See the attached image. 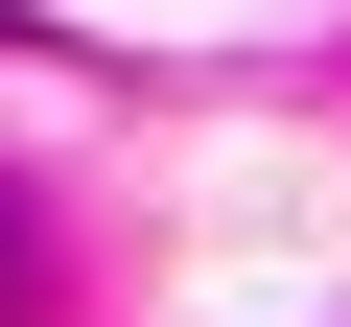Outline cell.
<instances>
[{
  "instance_id": "cell-1",
  "label": "cell",
  "mask_w": 351,
  "mask_h": 327,
  "mask_svg": "<svg viewBox=\"0 0 351 327\" xmlns=\"http://www.w3.org/2000/svg\"><path fill=\"white\" fill-rule=\"evenodd\" d=\"M0 327H24V211H0Z\"/></svg>"
}]
</instances>
